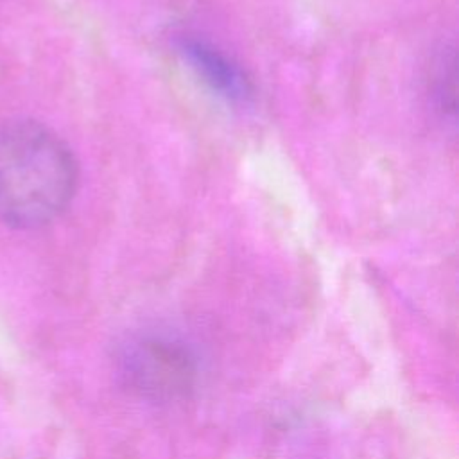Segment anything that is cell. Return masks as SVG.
Masks as SVG:
<instances>
[{
    "label": "cell",
    "instance_id": "2",
    "mask_svg": "<svg viewBox=\"0 0 459 459\" xmlns=\"http://www.w3.org/2000/svg\"><path fill=\"white\" fill-rule=\"evenodd\" d=\"M117 371L133 394L169 403L186 398L199 377V357L192 344L170 332L147 330L118 348Z\"/></svg>",
    "mask_w": 459,
    "mask_h": 459
},
{
    "label": "cell",
    "instance_id": "3",
    "mask_svg": "<svg viewBox=\"0 0 459 459\" xmlns=\"http://www.w3.org/2000/svg\"><path fill=\"white\" fill-rule=\"evenodd\" d=\"M179 50L199 77L219 95L230 100H242L247 97L249 82L246 75L213 45L192 36H183L179 41Z\"/></svg>",
    "mask_w": 459,
    "mask_h": 459
},
{
    "label": "cell",
    "instance_id": "1",
    "mask_svg": "<svg viewBox=\"0 0 459 459\" xmlns=\"http://www.w3.org/2000/svg\"><path fill=\"white\" fill-rule=\"evenodd\" d=\"M79 165L68 143L38 120L0 126V221L34 230L56 221L72 203Z\"/></svg>",
    "mask_w": 459,
    "mask_h": 459
},
{
    "label": "cell",
    "instance_id": "4",
    "mask_svg": "<svg viewBox=\"0 0 459 459\" xmlns=\"http://www.w3.org/2000/svg\"><path fill=\"white\" fill-rule=\"evenodd\" d=\"M454 52H448V56H443L439 59V66L436 70L434 77V99L441 109L443 115L455 111V97H454Z\"/></svg>",
    "mask_w": 459,
    "mask_h": 459
}]
</instances>
